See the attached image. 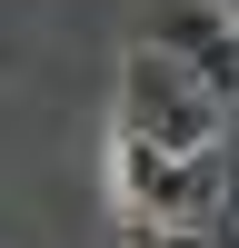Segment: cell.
<instances>
[{
	"label": "cell",
	"mask_w": 239,
	"mask_h": 248,
	"mask_svg": "<svg viewBox=\"0 0 239 248\" xmlns=\"http://www.w3.org/2000/svg\"><path fill=\"white\" fill-rule=\"evenodd\" d=\"M120 129H139V139H159V149H189V159H199V149H219V139H229V109H219V99L199 90L170 50H150V40H139L130 70H120Z\"/></svg>",
	"instance_id": "1"
},
{
	"label": "cell",
	"mask_w": 239,
	"mask_h": 248,
	"mask_svg": "<svg viewBox=\"0 0 239 248\" xmlns=\"http://www.w3.org/2000/svg\"><path fill=\"white\" fill-rule=\"evenodd\" d=\"M110 189H120V209L130 218H209V199H219V149H159V139H139V129H120L110 139Z\"/></svg>",
	"instance_id": "2"
},
{
	"label": "cell",
	"mask_w": 239,
	"mask_h": 248,
	"mask_svg": "<svg viewBox=\"0 0 239 248\" xmlns=\"http://www.w3.org/2000/svg\"><path fill=\"white\" fill-rule=\"evenodd\" d=\"M139 40L170 50L219 109H239V20L219 10V0H150V30H139Z\"/></svg>",
	"instance_id": "3"
},
{
	"label": "cell",
	"mask_w": 239,
	"mask_h": 248,
	"mask_svg": "<svg viewBox=\"0 0 239 248\" xmlns=\"http://www.w3.org/2000/svg\"><path fill=\"white\" fill-rule=\"evenodd\" d=\"M120 248H219L199 218H130L120 209Z\"/></svg>",
	"instance_id": "4"
},
{
	"label": "cell",
	"mask_w": 239,
	"mask_h": 248,
	"mask_svg": "<svg viewBox=\"0 0 239 248\" xmlns=\"http://www.w3.org/2000/svg\"><path fill=\"white\" fill-rule=\"evenodd\" d=\"M229 139H239V109H229Z\"/></svg>",
	"instance_id": "5"
}]
</instances>
